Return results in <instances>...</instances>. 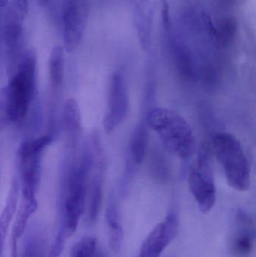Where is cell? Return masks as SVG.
I'll return each mask as SVG.
<instances>
[{"label":"cell","instance_id":"obj_1","mask_svg":"<svg viewBox=\"0 0 256 257\" xmlns=\"http://www.w3.org/2000/svg\"><path fill=\"white\" fill-rule=\"evenodd\" d=\"M91 163V151L87 145L79 160L69 168L60 202L58 229L48 250L50 257L60 256L66 239L72 236L78 228L85 208Z\"/></svg>","mask_w":256,"mask_h":257},{"label":"cell","instance_id":"obj_2","mask_svg":"<svg viewBox=\"0 0 256 257\" xmlns=\"http://www.w3.org/2000/svg\"><path fill=\"white\" fill-rule=\"evenodd\" d=\"M36 54L27 50L4 87L9 123H21L28 114L34 99L36 85Z\"/></svg>","mask_w":256,"mask_h":257},{"label":"cell","instance_id":"obj_3","mask_svg":"<svg viewBox=\"0 0 256 257\" xmlns=\"http://www.w3.org/2000/svg\"><path fill=\"white\" fill-rule=\"evenodd\" d=\"M149 128L156 132L168 151L181 159L192 157L196 151L195 137L186 119L173 110L156 108L146 117Z\"/></svg>","mask_w":256,"mask_h":257},{"label":"cell","instance_id":"obj_4","mask_svg":"<svg viewBox=\"0 0 256 257\" xmlns=\"http://www.w3.org/2000/svg\"><path fill=\"white\" fill-rule=\"evenodd\" d=\"M211 150L222 166L230 187L237 191L249 190L250 168L240 142L228 133H218L211 139Z\"/></svg>","mask_w":256,"mask_h":257},{"label":"cell","instance_id":"obj_5","mask_svg":"<svg viewBox=\"0 0 256 257\" xmlns=\"http://www.w3.org/2000/svg\"><path fill=\"white\" fill-rule=\"evenodd\" d=\"M54 139L52 133L24 141L20 148L21 196L36 198L40 184L42 156Z\"/></svg>","mask_w":256,"mask_h":257},{"label":"cell","instance_id":"obj_6","mask_svg":"<svg viewBox=\"0 0 256 257\" xmlns=\"http://www.w3.org/2000/svg\"><path fill=\"white\" fill-rule=\"evenodd\" d=\"M201 150L189 170V188L201 212H210L216 200V190L210 154Z\"/></svg>","mask_w":256,"mask_h":257},{"label":"cell","instance_id":"obj_7","mask_svg":"<svg viewBox=\"0 0 256 257\" xmlns=\"http://www.w3.org/2000/svg\"><path fill=\"white\" fill-rule=\"evenodd\" d=\"M129 111L127 86L123 74L117 71L110 81L108 108L103 120L105 133L111 134L118 127L127 117Z\"/></svg>","mask_w":256,"mask_h":257},{"label":"cell","instance_id":"obj_8","mask_svg":"<svg viewBox=\"0 0 256 257\" xmlns=\"http://www.w3.org/2000/svg\"><path fill=\"white\" fill-rule=\"evenodd\" d=\"M87 9L84 0H66L63 17L65 51H75L82 42L87 24Z\"/></svg>","mask_w":256,"mask_h":257},{"label":"cell","instance_id":"obj_9","mask_svg":"<svg viewBox=\"0 0 256 257\" xmlns=\"http://www.w3.org/2000/svg\"><path fill=\"white\" fill-rule=\"evenodd\" d=\"M177 230V214L171 212L147 235L141 245L138 257H160L162 252L175 238Z\"/></svg>","mask_w":256,"mask_h":257},{"label":"cell","instance_id":"obj_10","mask_svg":"<svg viewBox=\"0 0 256 257\" xmlns=\"http://www.w3.org/2000/svg\"><path fill=\"white\" fill-rule=\"evenodd\" d=\"M255 221L253 217L243 210L236 213L229 239L231 253L237 257L249 256L255 241Z\"/></svg>","mask_w":256,"mask_h":257},{"label":"cell","instance_id":"obj_11","mask_svg":"<svg viewBox=\"0 0 256 257\" xmlns=\"http://www.w3.org/2000/svg\"><path fill=\"white\" fill-rule=\"evenodd\" d=\"M63 123L70 149H75L82 130L81 110L74 99L66 101L63 107Z\"/></svg>","mask_w":256,"mask_h":257},{"label":"cell","instance_id":"obj_12","mask_svg":"<svg viewBox=\"0 0 256 257\" xmlns=\"http://www.w3.org/2000/svg\"><path fill=\"white\" fill-rule=\"evenodd\" d=\"M20 188L19 181L16 178H14L4 208L0 214V257H3L8 230L18 208Z\"/></svg>","mask_w":256,"mask_h":257},{"label":"cell","instance_id":"obj_13","mask_svg":"<svg viewBox=\"0 0 256 257\" xmlns=\"http://www.w3.org/2000/svg\"><path fill=\"white\" fill-rule=\"evenodd\" d=\"M105 219L108 226L110 246L114 252H118L123 243V230L118 204L114 196H111L108 201Z\"/></svg>","mask_w":256,"mask_h":257},{"label":"cell","instance_id":"obj_14","mask_svg":"<svg viewBox=\"0 0 256 257\" xmlns=\"http://www.w3.org/2000/svg\"><path fill=\"white\" fill-rule=\"evenodd\" d=\"M47 238L38 225H33L27 230L23 241L21 257H48Z\"/></svg>","mask_w":256,"mask_h":257},{"label":"cell","instance_id":"obj_15","mask_svg":"<svg viewBox=\"0 0 256 257\" xmlns=\"http://www.w3.org/2000/svg\"><path fill=\"white\" fill-rule=\"evenodd\" d=\"M149 144V126L142 120L134 130L130 142V157L135 166L141 164L147 156Z\"/></svg>","mask_w":256,"mask_h":257},{"label":"cell","instance_id":"obj_16","mask_svg":"<svg viewBox=\"0 0 256 257\" xmlns=\"http://www.w3.org/2000/svg\"><path fill=\"white\" fill-rule=\"evenodd\" d=\"M49 77L51 85L54 88L60 87L65 76V49L57 45L53 48L49 58Z\"/></svg>","mask_w":256,"mask_h":257},{"label":"cell","instance_id":"obj_17","mask_svg":"<svg viewBox=\"0 0 256 257\" xmlns=\"http://www.w3.org/2000/svg\"><path fill=\"white\" fill-rule=\"evenodd\" d=\"M97 248V241L94 237L81 238L72 247L70 257H93Z\"/></svg>","mask_w":256,"mask_h":257},{"label":"cell","instance_id":"obj_18","mask_svg":"<svg viewBox=\"0 0 256 257\" xmlns=\"http://www.w3.org/2000/svg\"><path fill=\"white\" fill-rule=\"evenodd\" d=\"M93 257H106L105 256V253L102 251L100 249L96 248V252H95L94 254H93Z\"/></svg>","mask_w":256,"mask_h":257},{"label":"cell","instance_id":"obj_19","mask_svg":"<svg viewBox=\"0 0 256 257\" xmlns=\"http://www.w3.org/2000/svg\"><path fill=\"white\" fill-rule=\"evenodd\" d=\"M39 1V5L42 7H45V6H48L51 3V0H38Z\"/></svg>","mask_w":256,"mask_h":257}]
</instances>
